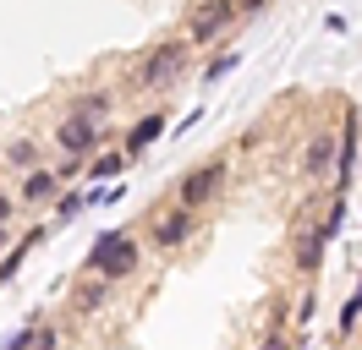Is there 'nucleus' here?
Masks as SVG:
<instances>
[{
    "label": "nucleus",
    "instance_id": "1",
    "mask_svg": "<svg viewBox=\"0 0 362 350\" xmlns=\"http://www.w3.org/2000/svg\"><path fill=\"white\" fill-rule=\"evenodd\" d=\"M137 262H143V252L127 230H105L88 246V274H99V279H127V274H137Z\"/></svg>",
    "mask_w": 362,
    "mask_h": 350
},
{
    "label": "nucleus",
    "instance_id": "2",
    "mask_svg": "<svg viewBox=\"0 0 362 350\" xmlns=\"http://www.w3.org/2000/svg\"><path fill=\"white\" fill-rule=\"evenodd\" d=\"M105 137H110V131H105L99 115H66V121L55 126V148L66 153V159H93Z\"/></svg>",
    "mask_w": 362,
    "mask_h": 350
},
{
    "label": "nucleus",
    "instance_id": "3",
    "mask_svg": "<svg viewBox=\"0 0 362 350\" xmlns=\"http://www.w3.org/2000/svg\"><path fill=\"white\" fill-rule=\"evenodd\" d=\"M181 71H187V44H159L154 55L143 61V71H137V88L143 93H165Z\"/></svg>",
    "mask_w": 362,
    "mask_h": 350
},
{
    "label": "nucleus",
    "instance_id": "4",
    "mask_svg": "<svg viewBox=\"0 0 362 350\" xmlns=\"http://www.w3.org/2000/svg\"><path fill=\"white\" fill-rule=\"evenodd\" d=\"M226 175H230L226 159H209V164H198V170L181 181V208H192V214H198L204 203H214V197H220V186H226Z\"/></svg>",
    "mask_w": 362,
    "mask_h": 350
},
{
    "label": "nucleus",
    "instance_id": "5",
    "mask_svg": "<svg viewBox=\"0 0 362 350\" xmlns=\"http://www.w3.org/2000/svg\"><path fill=\"white\" fill-rule=\"evenodd\" d=\"M230 17H236V0H204V6L192 11V22H187V44H209V39H220Z\"/></svg>",
    "mask_w": 362,
    "mask_h": 350
},
{
    "label": "nucleus",
    "instance_id": "6",
    "mask_svg": "<svg viewBox=\"0 0 362 350\" xmlns=\"http://www.w3.org/2000/svg\"><path fill=\"white\" fill-rule=\"evenodd\" d=\"M335 153H340L335 131H313V143L302 153V175H308V181H329V175H335Z\"/></svg>",
    "mask_w": 362,
    "mask_h": 350
},
{
    "label": "nucleus",
    "instance_id": "7",
    "mask_svg": "<svg viewBox=\"0 0 362 350\" xmlns=\"http://www.w3.org/2000/svg\"><path fill=\"white\" fill-rule=\"evenodd\" d=\"M192 230H198V214H192V208H170V214H165L154 230H148V241H154L159 252H170V246H181Z\"/></svg>",
    "mask_w": 362,
    "mask_h": 350
},
{
    "label": "nucleus",
    "instance_id": "8",
    "mask_svg": "<svg viewBox=\"0 0 362 350\" xmlns=\"http://www.w3.org/2000/svg\"><path fill=\"white\" fill-rule=\"evenodd\" d=\"M159 137H165V115H143V121H137V126L127 131V143H121V153H127V159H143V153L154 148Z\"/></svg>",
    "mask_w": 362,
    "mask_h": 350
},
{
    "label": "nucleus",
    "instance_id": "9",
    "mask_svg": "<svg viewBox=\"0 0 362 350\" xmlns=\"http://www.w3.org/2000/svg\"><path fill=\"white\" fill-rule=\"evenodd\" d=\"M105 296H110V279H99V274H93V279H83L77 290H71V306H77V312H99Z\"/></svg>",
    "mask_w": 362,
    "mask_h": 350
},
{
    "label": "nucleus",
    "instance_id": "10",
    "mask_svg": "<svg viewBox=\"0 0 362 350\" xmlns=\"http://www.w3.org/2000/svg\"><path fill=\"white\" fill-rule=\"evenodd\" d=\"M55 192H61V175H55V170H28L23 203H45V197H55Z\"/></svg>",
    "mask_w": 362,
    "mask_h": 350
},
{
    "label": "nucleus",
    "instance_id": "11",
    "mask_svg": "<svg viewBox=\"0 0 362 350\" xmlns=\"http://www.w3.org/2000/svg\"><path fill=\"white\" fill-rule=\"evenodd\" d=\"M318 258H324V230H313V236L296 241V268H302V274H313Z\"/></svg>",
    "mask_w": 362,
    "mask_h": 350
},
{
    "label": "nucleus",
    "instance_id": "12",
    "mask_svg": "<svg viewBox=\"0 0 362 350\" xmlns=\"http://www.w3.org/2000/svg\"><path fill=\"white\" fill-rule=\"evenodd\" d=\"M6 164H17V170H39V143H11V148H6Z\"/></svg>",
    "mask_w": 362,
    "mask_h": 350
},
{
    "label": "nucleus",
    "instance_id": "13",
    "mask_svg": "<svg viewBox=\"0 0 362 350\" xmlns=\"http://www.w3.org/2000/svg\"><path fill=\"white\" fill-rule=\"evenodd\" d=\"M71 115H110V93H83V99H71Z\"/></svg>",
    "mask_w": 362,
    "mask_h": 350
},
{
    "label": "nucleus",
    "instance_id": "14",
    "mask_svg": "<svg viewBox=\"0 0 362 350\" xmlns=\"http://www.w3.org/2000/svg\"><path fill=\"white\" fill-rule=\"evenodd\" d=\"M127 170V153H93V181H110Z\"/></svg>",
    "mask_w": 362,
    "mask_h": 350
},
{
    "label": "nucleus",
    "instance_id": "15",
    "mask_svg": "<svg viewBox=\"0 0 362 350\" xmlns=\"http://www.w3.org/2000/svg\"><path fill=\"white\" fill-rule=\"evenodd\" d=\"M83 208H88V192H66L61 203H55V224H66V219H77Z\"/></svg>",
    "mask_w": 362,
    "mask_h": 350
},
{
    "label": "nucleus",
    "instance_id": "16",
    "mask_svg": "<svg viewBox=\"0 0 362 350\" xmlns=\"http://www.w3.org/2000/svg\"><path fill=\"white\" fill-rule=\"evenodd\" d=\"M357 318H362V284L346 296V306H340V334H351V328H357Z\"/></svg>",
    "mask_w": 362,
    "mask_h": 350
},
{
    "label": "nucleus",
    "instance_id": "17",
    "mask_svg": "<svg viewBox=\"0 0 362 350\" xmlns=\"http://www.w3.org/2000/svg\"><path fill=\"white\" fill-rule=\"evenodd\" d=\"M33 334H39V323L17 328V334H11V339H6V345H0V350H33Z\"/></svg>",
    "mask_w": 362,
    "mask_h": 350
},
{
    "label": "nucleus",
    "instance_id": "18",
    "mask_svg": "<svg viewBox=\"0 0 362 350\" xmlns=\"http://www.w3.org/2000/svg\"><path fill=\"white\" fill-rule=\"evenodd\" d=\"M230 66H236V55H220V61H209V71H204V83H220Z\"/></svg>",
    "mask_w": 362,
    "mask_h": 350
},
{
    "label": "nucleus",
    "instance_id": "19",
    "mask_svg": "<svg viewBox=\"0 0 362 350\" xmlns=\"http://www.w3.org/2000/svg\"><path fill=\"white\" fill-rule=\"evenodd\" d=\"M61 345V334H55V328H39V334H33V350H55Z\"/></svg>",
    "mask_w": 362,
    "mask_h": 350
},
{
    "label": "nucleus",
    "instance_id": "20",
    "mask_svg": "<svg viewBox=\"0 0 362 350\" xmlns=\"http://www.w3.org/2000/svg\"><path fill=\"white\" fill-rule=\"evenodd\" d=\"M11 219H17V197L0 192V224H11Z\"/></svg>",
    "mask_w": 362,
    "mask_h": 350
},
{
    "label": "nucleus",
    "instance_id": "21",
    "mask_svg": "<svg viewBox=\"0 0 362 350\" xmlns=\"http://www.w3.org/2000/svg\"><path fill=\"white\" fill-rule=\"evenodd\" d=\"M296 323H302V328L313 323V296H302V301H296Z\"/></svg>",
    "mask_w": 362,
    "mask_h": 350
},
{
    "label": "nucleus",
    "instance_id": "22",
    "mask_svg": "<svg viewBox=\"0 0 362 350\" xmlns=\"http://www.w3.org/2000/svg\"><path fill=\"white\" fill-rule=\"evenodd\" d=\"M55 175H61V181H71V175H83V159H66V164H55Z\"/></svg>",
    "mask_w": 362,
    "mask_h": 350
},
{
    "label": "nucleus",
    "instance_id": "23",
    "mask_svg": "<svg viewBox=\"0 0 362 350\" xmlns=\"http://www.w3.org/2000/svg\"><path fill=\"white\" fill-rule=\"evenodd\" d=\"M264 350H291V345H286L280 334H269V339H264Z\"/></svg>",
    "mask_w": 362,
    "mask_h": 350
},
{
    "label": "nucleus",
    "instance_id": "24",
    "mask_svg": "<svg viewBox=\"0 0 362 350\" xmlns=\"http://www.w3.org/2000/svg\"><path fill=\"white\" fill-rule=\"evenodd\" d=\"M0 246H6V224H0Z\"/></svg>",
    "mask_w": 362,
    "mask_h": 350
}]
</instances>
